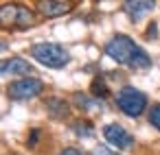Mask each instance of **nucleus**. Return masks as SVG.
<instances>
[{
    "mask_svg": "<svg viewBox=\"0 0 160 155\" xmlns=\"http://www.w3.org/2000/svg\"><path fill=\"white\" fill-rule=\"evenodd\" d=\"M42 90H44V83L40 79H35V77H22V79H18V81H13L9 85L7 94H9L11 101H29V98L40 96Z\"/></svg>",
    "mask_w": 160,
    "mask_h": 155,
    "instance_id": "nucleus-5",
    "label": "nucleus"
},
{
    "mask_svg": "<svg viewBox=\"0 0 160 155\" xmlns=\"http://www.w3.org/2000/svg\"><path fill=\"white\" fill-rule=\"evenodd\" d=\"M116 105H118V109H121L125 116L138 118V116L147 109V96H145L140 90H136V87H132V85H125V87H121L118 94H116Z\"/></svg>",
    "mask_w": 160,
    "mask_h": 155,
    "instance_id": "nucleus-3",
    "label": "nucleus"
},
{
    "mask_svg": "<svg viewBox=\"0 0 160 155\" xmlns=\"http://www.w3.org/2000/svg\"><path fill=\"white\" fill-rule=\"evenodd\" d=\"M31 55L35 61H40L42 66L46 68H64L68 66L70 61V55L64 46L59 44H53V42H42V44H35L31 48Z\"/></svg>",
    "mask_w": 160,
    "mask_h": 155,
    "instance_id": "nucleus-2",
    "label": "nucleus"
},
{
    "mask_svg": "<svg viewBox=\"0 0 160 155\" xmlns=\"http://www.w3.org/2000/svg\"><path fill=\"white\" fill-rule=\"evenodd\" d=\"M33 72V66L22 59V57H9V59H2L0 61V74H22V77H29Z\"/></svg>",
    "mask_w": 160,
    "mask_h": 155,
    "instance_id": "nucleus-7",
    "label": "nucleus"
},
{
    "mask_svg": "<svg viewBox=\"0 0 160 155\" xmlns=\"http://www.w3.org/2000/svg\"><path fill=\"white\" fill-rule=\"evenodd\" d=\"M35 20V13L20 2H7V5H0V24L2 26H31Z\"/></svg>",
    "mask_w": 160,
    "mask_h": 155,
    "instance_id": "nucleus-4",
    "label": "nucleus"
},
{
    "mask_svg": "<svg viewBox=\"0 0 160 155\" xmlns=\"http://www.w3.org/2000/svg\"><path fill=\"white\" fill-rule=\"evenodd\" d=\"M59 155H81V153H79L77 148H64V151H62Z\"/></svg>",
    "mask_w": 160,
    "mask_h": 155,
    "instance_id": "nucleus-16",
    "label": "nucleus"
},
{
    "mask_svg": "<svg viewBox=\"0 0 160 155\" xmlns=\"http://www.w3.org/2000/svg\"><path fill=\"white\" fill-rule=\"evenodd\" d=\"M38 135H40V131H31V138H29V144H31V146L38 142Z\"/></svg>",
    "mask_w": 160,
    "mask_h": 155,
    "instance_id": "nucleus-17",
    "label": "nucleus"
},
{
    "mask_svg": "<svg viewBox=\"0 0 160 155\" xmlns=\"http://www.w3.org/2000/svg\"><path fill=\"white\" fill-rule=\"evenodd\" d=\"M92 94H94V96H101V98L108 96V87H105V83L99 81V79H94V81H92Z\"/></svg>",
    "mask_w": 160,
    "mask_h": 155,
    "instance_id": "nucleus-12",
    "label": "nucleus"
},
{
    "mask_svg": "<svg viewBox=\"0 0 160 155\" xmlns=\"http://www.w3.org/2000/svg\"><path fill=\"white\" fill-rule=\"evenodd\" d=\"M105 55L121 63V66H129L134 70H145L151 66V57L127 35H116L105 44Z\"/></svg>",
    "mask_w": 160,
    "mask_h": 155,
    "instance_id": "nucleus-1",
    "label": "nucleus"
},
{
    "mask_svg": "<svg viewBox=\"0 0 160 155\" xmlns=\"http://www.w3.org/2000/svg\"><path fill=\"white\" fill-rule=\"evenodd\" d=\"M149 122L160 131V103H156V105L151 107V111H149Z\"/></svg>",
    "mask_w": 160,
    "mask_h": 155,
    "instance_id": "nucleus-11",
    "label": "nucleus"
},
{
    "mask_svg": "<svg viewBox=\"0 0 160 155\" xmlns=\"http://www.w3.org/2000/svg\"><path fill=\"white\" fill-rule=\"evenodd\" d=\"M38 11L44 18H59V16L72 11V5L70 2H55V0H42V2H38Z\"/></svg>",
    "mask_w": 160,
    "mask_h": 155,
    "instance_id": "nucleus-8",
    "label": "nucleus"
},
{
    "mask_svg": "<svg viewBox=\"0 0 160 155\" xmlns=\"http://www.w3.org/2000/svg\"><path fill=\"white\" fill-rule=\"evenodd\" d=\"M103 138H105L112 146H116V148H121V151L134 146V135H132L129 131H125V129H123L121 124H116V122L103 127Z\"/></svg>",
    "mask_w": 160,
    "mask_h": 155,
    "instance_id": "nucleus-6",
    "label": "nucleus"
},
{
    "mask_svg": "<svg viewBox=\"0 0 160 155\" xmlns=\"http://www.w3.org/2000/svg\"><path fill=\"white\" fill-rule=\"evenodd\" d=\"M75 101L79 103L81 109H90V107L94 105V101H92L90 96H86V94H75Z\"/></svg>",
    "mask_w": 160,
    "mask_h": 155,
    "instance_id": "nucleus-13",
    "label": "nucleus"
},
{
    "mask_svg": "<svg viewBox=\"0 0 160 155\" xmlns=\"http://www.w3.org/2000/svg\"><path fill=\"white\" fill-rule=\"evenodd\" d=\"M156 5L153 2H149V0H129V2H125L123 5V11L132 18V20H138L142 13H147V11H151Z\"/></svg>",
    "mask_w": 160,
    "mask_h": 155,
    "instance_id": "nucleus-9",
    "label": "nucleus"
},
{
    "mask_svg": "<svg viewBox=\"0 0 160 155\" xmlns=\"http://www.w3.org/2000/svg\"><path fill=\"white\" fill-rule=\"evenodd\" d=\"M92 155H116V153H114V151H110L108 146H94Z\"/></svg>",
    "mask_w": 160,
    "mask_h": 155,
    "instance_id": "nucleus-14",
    "label": "nucleus"
},
{
    "mask_svg": "<svg viewBox=\"0 0 160 155\" xmlns=\"http://www.w3.org/2000/svg\"><path fill=\"white\" fill-rule=\"evenodd\" d=\"M147 37H149V40H156V37H158V24H156V22L149 24V29H147Z\"/></svg>",
    "mask_w": 160,
    "mask_h": 155,
    "instance_id": "nucleus-15",
    "label": "nucleus"
},
{
    "mask_svg": "<svg viewBox=\"0 0 160 155\" xmlns=\"http://www.w3.org/2000/svg\"><path fill=\"white\" fill-rule=\"evenodd\" d=\"M75 131H77L81 138H90V135H92V124L86 122V120H79V122H75Z\"/></svg>",
    "mask_w": 160,
    "mask_h": 155,
    "instance_id": "nucleus-10",
    "label": "nucleus"
},
{
    "mask_svg": "<svg viewBox=\"0 0 160 155\" xmlns=\"http://www.w3.org/2000/svg\"><path fill=\"white\" fill-rule=\"evenodd\" d=\"M5 50H7V44H5V42H0V53H5Z\"/></svg>",
    "mask_w": 160,
    "mask_h": 155,
    "instance_id": "nucleus-18",
    "label": "nucleus"
}]
</instances>
